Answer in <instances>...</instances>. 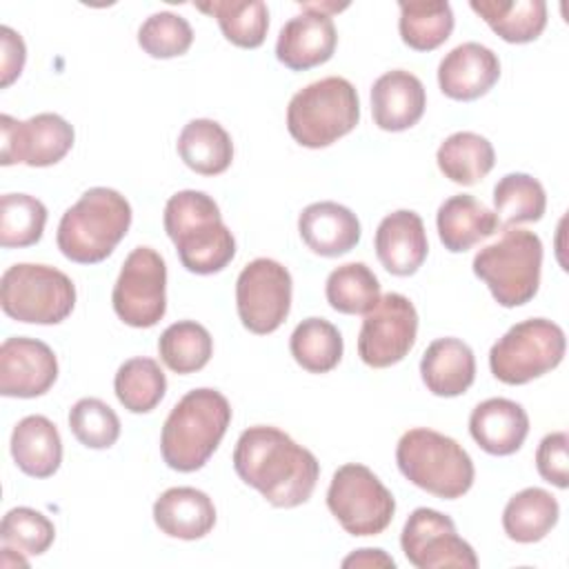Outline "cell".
Wrapping results in <instances>:
<instances>
[{
  "mask_svg": "<svg viewBox=\"0 0 569 569\" xmlns=\"http://www.w3.org/2000/svg\"><path fill=\"white\" fill-rule=\"evenodd\" d=\"M425 107V87L411 71L391 69L371 87V116L382 131L411 129L422 118Z\"/></svg>",
  "mask_w": 569,
  "mask_h": 569,
  "instance_id": "cell-20",
  "label": "cell"
},
{
  "mask_svg": "<svg viewBox=\"0 0 569 569\" xmlns=\"http://www.w3.org/2000/svg\"><path fill=\"white\" fill-rule=\"evenodd\" d=\"M476 11L505 42H533L547 27V4L542 0H471Z\"/></svg>",
  "mask_w": 569,
  "mask_h": 569,
  "instance_id": "cell-29",
  "label": "cell"
},
{
  "mask_svg": "<svg viewBox=\"0 0 569 569\" xmlns=\"http://www.w3.org/2000/svg\"><path fill=\"white\" fill-rule=\"evenodd\" d=\"M360 122L356 87L340 76H329L296 91L287 107L289 136L307 147L322 149L351 133Z\"/></svg>",
  "mask_w": 569,
  "mask_h": 569,
  "instance_id": "cell-6",
  "label": "cell"
},
{
  "mask_svg": "<svg viewBox=\"0 0 569 569\" xmlns=\"http://www.w3.org/2000/svg\"><path fill=\"white\" fill-rule=\"evenodd\" d=\"M129 200L109 187L87 189L58 224L60 253L78 264H98L113 253L131 227Z\"/></svg>",
  "mask_w": 569,
  "mask_h": 569,
  "instance_id": "cell-4",
  "label": "cell"
},
{
  "mask_svg": "<svg viewBox=\"0 0 569 569\" xmlns=\"http://www.w3.org/2000/svg\"><path fill=\"white\" fill-rule=\"evenodd\" d=\"M113 391L118 402L131 413H149L153 411L164 393L167 378L160 365L153 358H129L124 360L113 378Z\"/></svg>",
  "mask_w": 569,
  "mask_h": 569,
  "instance_id": "cell-34",
  "label": "cell"
},
{
  "mask_svg": "<svg viewBox=\"0 0 569 569\" xmlns=\"http://www.w3.org/2000/svg\"><path fill=\"white\" fill-rule=\"evenodd\" d=\"M325 296L338 313L365 316L380 300V282L365 262H347L329 273Z\"/></svg>",
  "mask_w": 569,
  "mask_h": 569,
  "instance_id": "cell-37",
  "label": "cell"
},
{
  "mask_svg": "<svg viewBox=\"0 0 569 569\" xmlns=\"http://www.w3.org/2000/svg\"><path fill=\"white\" fill-rule=\"evenodd\" d=\"M416 336L418 311L413 302L402 293L389 291L365 313L358 333V356L367 367H391L413 349Z\"/></svg>",
  "mask_w": 569,
  "mask_h": 569,
  "instance_id": "cell-13",
  "label": "cell"
},
{
  "mask_svg": "<svg viewBox=\"0 0 569 569\" xmlns=\"http://www.w3.org/2000/svg\"><path fill=\"white\" fill-rule=\"evenodd\" d=\"M0 87L7 89L20 73L27 60V47L18 31L2 24L0 27Z\"/></svg>",
  "mask_w": 569,
  "mask_h": 569,
  "instance_id": "cell-43",
  "label": "cell"
},
{
  "mask_svg": "<svg viewBox=\"0 0 569 569\" xmlns=\"http://www.w3.org/2000/svg\"><path fill=\"white\" fill-rule=\"evenodd\" d=\"M229 425L231 405L218 389L200 387L187 391L162 425V460L169 469L180 473L202 469L218 449Z\"/></svg>",
  "mask_w": 569,
  "mask_h": 569,
  "instance_id": "cell-3",
  "label": "cell"
},
{
  "mask_svg": "<svg viewBox=\"0 0 569 569\" xmlns=\"http://www.w3.org/2000/svg\"><path fill=\"white\" fill-rule=\"evenodd\" d=\"M569 436L567 431L547 433L536 449V469L549 485L558 489L569 487Z\"/></svg>",
  "mask_w": 569,
  "mask_h": 569,
  "instance_id": "cell-42",
  "label": "cell"
},
{
  "mask_svg": "<svg viewBox=\"0 0 569 569\" xmlns=\"http://www.w3.org/2000/svg\"><path fill=\"white\" fill-rule=\"evenodd\" d=\"M0 305L11 320L58 325L76 307V284L56 267L18 262L0 278Z\"/></svg>",
  "mask_w": 569,
  "mask_h": 569,
  "instance_id": "cell-8",
  "label": "cell"
},
{
  "mask_svg": "<svg viewBox=\"0 0 569 569\" xmlns=\"http://www.w3.org/2000/svg\"><path fill=\"white\" fill-rule=\"evenodd\" d=\"M300 7L302 13L287 20L276 40V58L291 71H307L325 64L338 44L333 18L313 9L309 2Z\"/></svg>",
  "mask_w": 569,
  "mask_h": 569,
  "instance_id": "cell-17",
  "label": "cell"
},
{
  "mask_svg": "<svg viewBox=\"0 0 569 569\" xmlns=\"http://www.w3.org/2000/svg\"><path fill=\"white\" fill-rule=\"evenodd\" d=\"M471 267L500 307H522L540 287L542 242L533 231L507 229L473 256Z\"/></svg>",
  "mask_w": 569,
  "mask_h": 569,
  "instance_id": "cell-7",
  "label": "cell"
},
{
  "mask_svg": "<svg viewBox=\"0 0 569 569\" xmlns=\"http://www.w3.org/2000/svg\"><path fill=\"white\" fill-rule=\"evenodd\" d=\"M567 340L560 325L547 318H529L516 322L489 351V369L505 385H527L565 358Z\"/></svg>",
  "mask_w": 569,
  "mask_h": 569,
  "instance_id": "cell-9",
  "label": "cell"
},
{
  "mask_svg": "<svg viewBox=\"0 0 569 569\" xmlns=\"http://www.w3.org/2000/svg\"><path fill=\"white\" fill-rule=\"evenodd\" d=\"M376 256L391 276H413L429 253V240L422 218L411 209H398L385 216L373 238Z\"/></svg>",
  "mask_w": 569,
  "mask_h": 569,
  "instance_id": "cell-19",
  "label": "cell"
},
{
  "mask_svg": "<svg viewBox=\"0 0 569 569\" xmlns=\"http://www.w3.org/2000/svg\"><path fill=\"white\" fill-rule=\"evenodd\" d=\"M69 429L80 445L109 449L120 438V418L100 398H80L69 409Z\"/></svg>",
  "mask_w": 569,
  "mask_h": 569,
  "instance_id": "cell-40",
  "label": "cell"
},
{
  "mask_svg": "<svg viewBox=\"0 0 569 569\" xmlns=\"http://www.w3.org/2000/svg\"><path fill=\"white\" fill-rule=\"evenodd\" d=\"M56 538L53 522L38 509L13 507L4 513L0 525V540L4 547L24 556L44 553Z\"/></svg>",
  "mask_w": 569,
  "mask_h": 569,
  "instance_id": "cell-39",
  "label": "cell"
},
{
  "mask_svg": "<svg viewBox=\"0 0 569 569\" xmlns=\"http://www.w3.org/2000/svg\"><path fill=\"white\" fill-rule=\"evenodd\" d=\"M47 224V207L29 193H4L0 198V244L22 249L40 242Z\"/></svg>",
  "mask_w": 569,
  "mask_h": 569,
  "instance_id": "cell-38",
  "label": "cell"
},
{
  "mask_svg": "<svg viewBox=\"0 0 569 569\" xmlns=\"http://www.w3.org/2000/svg\"><path fill=\"white\" fill-rule=\"evenodd\" d=\"M438 169L456 184L480 182L496 164L493 144L476 131H456L438 147Z\"/></svg>",
  "mask_w": 569,
  "mask_h": 569,
  "instance_id": "cell-30",
  "label": "cell"
},
{
  "mask_svg": "<svg viewBox=\"0 0 569 569\" xmlns=\"http://www.w3.org/2000/svg\"><path fill=\"white\" fill-rule=\"evenodd\" d=\"M298 233L313 253L338 258L360 242L362 229L358 216L349 207L322 200L302 209L298 216Z\"/></svg>",
  "mask_w": 569,
  "mask_h": 569,
  "instance_id": "cell-21",
  "label": "cell"
},
{
  "mask_svg": "<svg viewBox=\"0 0 569 569\" xmlns=\"http://www.w3.org/2000/svg\"><path fill=\"white\" fill-rule=\"evenodd\" d=\"M153 522L169 538L198 540L213 529L216 507L196 487H171L153 502Z\"/></svg>",
  "mask_w": 569,
  "mask_h": 569,
  "instance_id": "cell-23",
  "label": "cell"
},
{
  "mask_svg": "<svg viewBox=\"0 0 569 569\" xmlns=\"http://www.w3.org/2000/svg\"><path fill=\"white\" fill-rule=\"evenodd\" d=\"M558 500L540 487H527L509 498L502 511V529L509 540L531 545L542 540L558 522Z\"/></svg>",
  "mask_w": 569,
  "mask_h": 569,
  "instance_id": "cell-28",
  "label": "cell"
},
{
  "mask_svg": "<svg viewBox=\"0 0 569 569\" xmlns=\"http://www.w3.org/2000/svg\"><path fill=\"white\" fill-rule=\"evenodd\" d=\"M180 160L200 176H218L231 167L233 142L227 129L211 118L189 120L178 136Z\"/></svg>",
  "mask_w": 569,
  "mask_h": 569,
  "instance_id": "cell-27",
  "label": "cell"
},
{
  "mask_svg": "<svg viewBox=\"0 0 569 569\" xmlns=\"http://www.w3.org/2000/svg\"><path fill=\"white\" fill-rule=\"evenodd\" d=\"M342 567H367V569H371V567H391L393 569L396 560L389 553H385L382 549L365 547V549H358V551L349 553L342 560Z\"/></svg>",
  "mask_w": 569,
  "mask_h": 569,
  "instance_id": "cell-44",
  "label": "cell"
},
{
  "mask_svg": "<svg viewBox=\"0 0 569 569\" xmlns=\"http://www.w3.org/2000/svg\"><path fill=\"white\" fill-rule=\"evenodd\" d=\"M327 507L351 536L382 533L396 513V498L365 465L347 462L331 476Z\"/></svg>",
  "mask_w": 569,
  "mask_h": 569,
  "instance_id": "cell-10",
  "label": "cell"
},
{
  "mask_svg": "<svg viewBox=\"0 0 569 569\" xmlns=\"http://www.w3.org/2000/svg\"><path fill=\"white\" fill-rule=\"evenodd\" d=\"M469 433L482 451L491 456H511L527 440L529 416L516 400L489 398L473 407L469 416Z\"/></svg>",
  "mask_w": 569,
  "mask_h": 569,
  "instance_id": "cell-22",
  "label": "cell"
},
{
  "mask_svg": "<svg viewBox=\"0 0 569 569\" xmlns=\"http://www.w3.org/2000/svg\"><path fill=\"white\" fill-rule=\"evenodd\" d=\"M138 44L151 58H176L187 53L193 44V29L182 16L173 11H158L140 24Z\"/></svg>",
  "mask_w": 569,
  "mask_h": 569,
  "instance_id": "cell-41",
  "label": "cell"
},
{
  "mask_svg": "<svg viewBox=\"0 0 569 569\" xmlns=\"http://www.w3.org/2000/svg\"><path fill=\"white\" fill-rule=\"evenodd\" d=\"M436 227L447 251L465 253L478 242L491 238L500 229V222L478 198L471 193H458L438 207Z\"/></svg>",
  "mask_w": 569,
  "mask_h": 569,
  "instance_id": "cell-25",
  "label": "cell"
},
{
  "mask_svg": "<svg viewBox=\"0 0 569 569\" xmlns=\"http://www.w3.org/2000/svg\"><path fill=\"white\" fill-rule=\"evenodd\" d=\"M58 380L53 349L27 336H11L0 345V393L4 398H38Z\"/></svg>",
  "mask_w": 569,
  "mask_h": 569,
  "instance_id": "cell-16",
  "label": "cell"
},
{
  "mask_svg": "<svg viewBox=\"0 0 569 569\" xmlns=\"http://www.w3.org/2000/svg\"><path fill=\"white\" fill-rule=\"evenodd\" d=\"M158 353L173 373H196L211 360L213 338L200 322L178 320L160 333Z\"/></svg>",
  "mask_w": 569,
  "mask_h": 569,
  "instance_id": "cell-35",
  "label": "cell"
},
{
  "mask_svg": "<svg viewBox=\"0 0 569 569\" xmlns=\"http://www.w3.org/2000/svg\"><path fill=\"white\" fill-rule=\"evenodd\" d=\"M293 360L309 373H327L342 360L345 342L336 325L325 318L311 316L296 325L289 338Z\"/></svg>",
  "mask_w": 569,
  "mask_h": 569,
  "instance_id": "cell-32",
  "label": "cell"
},
{
  "mask_svg": "<svg viewBox=\"0 0 569 569\" xmlns=\"http://www.w3.org/2000/svg\"><path fill=\"white\" fill-rule=\"evenodd\" d=\"M547 209V193L540 180L529 173H507L493 187V213L502 227L538 222Z\"/></svg>",
  "mask_w": 569,
  "mask_h": 569,
  "instance_id": "cell-36",
  "label": "cell"
},
{
  "mask_svg": "<svg viewBox=\"0 0 569 569\" xmlns=\"http://www.w3.org/2000/svg\"><path fill=\"white\" fill-rule=\"evenodd\" d=\"M398 31L402 42L413 51H433L451 36L456 18L449 2L411 0L398 2Z\"/></svg>",
  "mask_w": 569,
  "mask_h": 569,
  "instance_id": "cell-33",
  "label": "cell"
},
{
  "mask_svg": "<svg viewBox=\"0 0 569 569\" xmlns=\"http://www.w3.org/2000/svg\"><path fill=\"white\" fill-rule=\"evenodd\" d=\"M162 222L182 267L191 273H218L236 256V238L222 222L218 202L204 191L173 193L164 204Z\"/></svg>",
  "mask_w": 569,
  "mask_h": 569,
  "instance_id": "cell-2",
  "label": "cell"
},
{
  "mask_svg": "<svg viewBox=\"0 0 569 569\" xmlns=\"http://www.w3.org/2000/svg\"><path fill=\"white\" fill-rule=\"evenodd\" d=\"M400 547L405 558L416 569L478 567L473 547L458 536L453 520L447 513L429 507H418L411 511L400 533Z\"/></svg>",
  "mask_w": 569,
  "mask_h": 569,
  "instance_id": "cell-14",
  "label": "cell"
},
{
  "mask_svg": "<svg viewBox=\"0 0 569 569\" xmlns=\"http://www.w3.org/2000/svg\"><path fill=\"white\" fill-rule=\"evenodd\" d=\"M396 462L411 485L442 500L465 496L476 478L473 460L462 445L427 427L402 433L396 447Z\"/></svg>",
  "mask_w": 569,
  "mask_h": 569,
  "instance_id": "cell-5",
  "label": "cell"
},
{
  "mask_svg": "<svg viewBox=\"0 0 569 569\" xmlns=\"http://www.w3.org/2000/svg\"><path fill=\"white\" fill-rule=\"evenodd\" d=\"M9 447L18 469L31 478H49L60 469L62 438L47 416H24L13 427Z\"/></svg>",
  "mask_w": 569,
  "mask_h": 569,
  "instance_id": "cell-26",
  "label": "cell"
},
{
  "mask_svg": "<svg viewBox=\"0 0 569 569\" xmlns=\"http://www.w3.org/2000/svg\"><path fill=\"white\" fill-rule=\"evenodd\" d=\"M293 280L284 264L256 258L236 280V309L242 327L256 336L273 333L291 311Z\"/></svg>",
  "mask_w": 569,
  "mask_h": 569,
  "instance_id": "cell-12",
  "label": "cell"
},
{
  "mask_svg": "<svg viewBox=\"0 0 569 569\" xmlns=\"http://www.w3.org/2000/svg\"><path fill=\"white\" fill-rule=\"evenodd\" d=\"M116 316L136 329L158 325L167 311V264L151 247H136L111 291Z\"/></svg>",
  "mask_w": 569,
  "mask_h": 569,
  "instance_id": "cell-11",
  "label": "cell"
},
{
  "mask_svg": "<svg viewBox=\"0 0 569 569\" xmlns=\"http://www.w3.org/2000/svg\"><path fill=\"white\" fill-rule=\"evenodd\" d=\"M233 469L244 485L278 509L307 502L320 478L318 458L289 433L269 425H253L240 433Z\"/></svg>",
  "mask_w": 569,
  "mask_h": 569,
  "instance_id": "cell-1",
  "label": "cell"
},
{
  "mask_svg": "<svg viewBox=\"0 0 569 569\" xmlns=\"http://www.w3.org/2000/svg\"><path fill=\"white\" fill-rule=\"evenodd\" d=\"M500 78L498 56L480 42H462L453 47L438 64L440 91L460 102L478 100L489 93Z\"/></svg>",
  "mask_w": 569,
  "mask_h": 569,
  "instance_id": "cell-18",
  "label": "cell"
},
{
  "mask_svg": "<svg viewBox=\"0 0 569 569\" xmlns=\"http://www.w3.org/2000/svg\"><path fill=\"white\" fill-rule=\"evenodd\" d=\"M196 9L216 18L222 36L240 49H258L267 38L269 9L262 0H211Z\"/></svg>",
  "mask_w": 569,
  "mask_h": 569,
  "instance_id": "cell-31",
  "label": "cell"
},
{
  "mask_svg": "<svg viewBox=\"0 0 569 569\" xmlns=\"http://www.w3.org/2000/svg\"><path fill=\"white\" fill-rule=\"evenodd\" d=\"M420 378L433 396H462L476 380V356L460 338H438L422 353Z\"/></svg>",
  "mask_w": 569,
  "mask_h": 569,
  "instance_id": "cell-24",
  "label": "cell"
},
{
  "mask_svg": "<svg viewBox=\"0 0 569 569\" xmlns=\"http://www.w3.org/2000/svg\"><path fill=\"white\" fill-rule=\"evenodd\" d=\"M73 127L58 113H36L29 120L0 116V164L51 167L73 147Z\"/></svg>",
  "mask_w": 569,
  "mask_h": 569,
  "instance_id": "cell-15",
  "label": "cell"
}]
</instances>
